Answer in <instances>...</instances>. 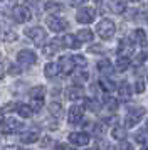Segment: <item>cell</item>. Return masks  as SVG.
<instances>
[{
  "instance_id": "1",
  "label": "cell",
  "mask_w": 148,
  "mask_h": 150,
  "mask_svg": "<svg viewBox=\"0 0 148 150\" xmlns=\"http://www.w3.org/2000/svg\"><path fill=\"white\" fill-rule=\"evenodd\" d=\"M96 32L99 35L101 39H111L116 32V25H114L113 21H109V19H103V21L98 24V27H96Z\"/></svg>"
},
{
  "instance_id": "2",
  "label": "cell",
  "mask_w": 148,
  "mask_h": 150,
  "mask_svg": "<svg viewBox=\"0 0 148 150\" xmlns=\"http://www.w3.org/2000/svg\"><path fill=\"white\" fill-rule=\"evenodd\" d=\"M145 113H147V110L141 108V106L140 108H130L126 118H125V125H126V128L135 127V125L141 120V116H145Z\"/></svg>"
},
{
  "instance_id": "3",
  "label": "cell",
  "mask_w": 148,
  "mask_h": 150,
  "mask_svg": "<svg viewBox=\"0 0 148 150\" xmlns=\"http://www.w3.org/2000/svg\"><path fill=\"white\" fill-rule=\"evenodd\" d=\"M25 35L27 37H30L32 39V42L35 44V46H42L44 44V41H46V30L42 27H30V29H25Z\"/></svg>"
},
{
  "instance_id": "4",
  "label": "cell",
  "mask_w": 148,
  "mask_h": 150,
  "mask_svg": "<svg viewBox=\"0 0 148 150\" xmlns=\"http://www.w3.org/2000/svg\"><path fill=\"white\" fill-rule=\"evenodd\" d=\"M12 17H13V21L15 22L24 24V22L30 21L32 14H30L29 7H25V5H15V7L12 8Z\"/></svg>"
},
{
  "instance_id": "5",
  "label": "cell",
  "mask_w": 148,
  "mask_h": 150,
  "mask_svg": "<svg viewBox=\"0 0 148 150\" xmlns=\"http://www.w3.org/2000/svg\"><path fill=\"white\" fill-rule=\"evenodd\" d=\"M47 25L52 32H62V30H66L69 27L67 21L62 19V17H47Z\"/></svg>"
},
{
  "instance_id": "6",
  "label": "cell",
  "mask_w": 148,
  "mask_h": 150,
  "mask_svg": "<svg viewBox=\"0 0 148 150\" xmlns=\"http://www.w3.org/2000/svg\"><path fill=\"white\" fill-rule=\"evenodd\" d=\"M17 61L22 64V66H32V64H35V61H37V56L34 54L32 51H29V49H22L19 54H17Z\"/></svg>"
},
{
  "instance_id": "7",
  "label": "cell",
  "mask_w": 148,
  "mask_h": 150,
  "mask_svg": "<svg viewBox=\"0 0 148 150\" xmlns=\"http://www.w3.org/2000/svg\"><path fill=\"white\" fill-rule=\"evenodd\" d=\"M94 17H96V10L91 8V7L79 8V12H78V15H76L78 22H81V24H91V22L94 21Z\"/></svg>"
},
{
  "instance_id": "8",
  "label": "cell",
  "mask_w": 148,
  "mask_h": 150,
  "mask_svg": "<svg viewBox=\"0 0 148 150\" xmlns=\"http://www.w3.org/2000/svg\"><path fill=\"white\" fill-rule=\"evenodd\" d=\"M82 115H84V108H82V106H78V105H74V106L69 108L67 120H69V123H73V125H78V123L82 120Z\"/></svg>"
},
{
  "instance_id": "9",
  "label": "cell",
  "mask_w": 148,
  "mask_h": 150,
  "mask_svg": "<svg viewBox=\"0 0 148 150\" xmlns=\"http://www.w3.org/2000/svg\"><path fill=\"white\" fill-rule=\"evenodd\" d=\"M135 51V44L130 39H121L120 41V46H118V54L120 57H128L131 56Z\"/></svg>"
},
{
  "instance_id": "10",
  "label": "cell",
  "mask_w": 148,
  "mask_h": 150,
  "mask_svg": "<svg viewBox=\"0 0 148 150\" xmlns=\"http://www.w3.org/2000/svg\"><path fill=\"white\" fill-rule=\"evenodd\" d=\"M57 68H59V71L62 73V74H71L74 71V61L73 57H67V56H62L59 59V64H57Z\"/></svg>"
},
{
  "instance_id": "11",
  "label": "cell",
  "mask_w": 148,
  "mask_h": 150,
  "mask_svg": "<svg viewBox=\"0 0 148 150\" xmlns=\"http://www.w3.org/2000/svg\"><path fill=\"white\" fill-rule=\"evenodd\" d=\"M61 47H62V41L61 39H54V41L47 42L46 46L42 47V52H44V56H54Z\"/></svg>"
},
{
  "instance_id": "12",
  "label": "cell",
  "mask_w": 148,
  "mask_h": 150,
  "mask_svg": "<svg viewBox=\"0 0 148 150\" xmlns=\"http://www.w3.org/2000/svg\"><path fill=\"white\" fill-rule=\"evenodd\" d=\"M69 142L74 143V145H87L89 143V135L87 133H82V132H76V133H71L69 135Z\"/></svg>"
},
{
  "instance_id": "13",
  "label": "cell",
  "mask_w": 148,
  "mask_h": 150,
  "mask_svg": "<svg viewBox=\"0 0 148 150\" xmlns=\"http://www.w3.org/2000/svg\"><path fill=\"white\" fill-rule=\"evenodd\" d=\"M82 95H84V89L81 88L79 84H76V86H71V88H67V93L66 96L69 98V100H79V98H82Z\"/></svg>"
},
{
  "instance_id": "14",
  "label": "cell",
  "mask_w": 148,
  "mask_h": 150,
  "mask_svg": "<svg viewBox=\"0 0 148 150\" xmlns=\"http://www.w3.org/2000/svg\"><path fill=\"white\" fill-rule=\"evenodd\" d=\"M62 41V46H66V47H69V49H79L81 47V42L76 39V35H73V34H67V35H64V39H61Z\"/></svg>"
},
{
  "instance_id": "15",
  "label": "cell",
  "mask_w": 148,
  "mask_h": 150,
  "mask_svg": "<svg viewBox=\"0 0 148 150\" xmlns=\"http://www.w3.org/2000/svg\"><path fill=\"white\" fill-rule=\"evenodd\" d=\"M76 39L79 42H91L93 41V32L89 29H81L78 32V35H76Z\"/></svg>"
},
{
  "instance_id": "16",
  "label": "cell",
  "mask_w": 148,
  "mask_h": 150,
  "mask_svg": "<svg viewBox=\"0 0 148 150\" xmlns=\"http://www.w3.org/2000/svg\"><path fill=\"white\" fill-rule=\"evenodd\" d=\"M98 71H99L101 74H109V73L113 71V66H111L109 59H101V61L98 62Z\"/></svg>"
},
{
  "instance_id": "17",
  "label": "cell",
  "mask_w": 148,
  "mask_h": 150,
  "mask_svg": "<svg viewBox=\"0 0 148 150\" xmlns=\"http://www.w3.org/2000/svg\"><path fill=\"white\" fill-rule=\"evenodd\" d=\"M30 100H44L46 96V88L44 86H35V88L30 89Z\"/></svg>"
},
{
  "instance_id": "18",
  "label": "cell",
  "mask_w": 148,
  "mask_h": 150,
  "mask_svg": "<svg viewBox=\"0 0 148 150\" xmlns=\"http://www.w3.org/2000/svg\"><path fill=\"white\" fill-rule=\"evenodd\" d=\"M59 73V68H57V64H54V62H47L46 68H44V74L47 78H56Z\"/></svg>"
},
{
  "instance_id": "19",
  "label": "cell",
  "mask_w": 148,
  "mask_h": 150,
  "mask_svg": "<svg viewBox=\"0 0 148 150\" xmlns=\"http://www.w3.org/2000/svg\"><path fill=\"white\" fill-rule=\"evenodd\" d=\"M39 140V133L37 132H27L24 135L20 137V142L22 143H34Z\"/></svg>"
},
{
  "instance_id": "20",
  "label": "cell",
  "mask_w": 148,
  "mask_h": 150,
  "mask_svg": "<svg viewBox=\"0 0 148 150\" xmlns=\"http://www.w3.org/2000/svg\"><path fill=\"white\" fill-rule=\"evenodd\" d=\"M133 41L136 44H141V46H145L147 44V35H145V30H141V29H136L133 32ZM131 41V42H133Z\"/></svg>"
},
{
  "instance_id": "21",
  "label": "cell",
  "mask_w": 148,
  "mask_h": 150,
  "mask_svg": "<svg viewBox=\"0 0 148 150\" xmlns=\"http://www.w3.org/2000/svg\"><path fill=\"white\" fill-rule=\"evenodd\" d=\"M118 93H120V96L123 98V100H128L130 95H131V88H130V84H128L126 81H123L120 84V88H118Z\"/></svg>"
},
{
  "instance_id": "22",
  "label": "cell",
  "mask_w": 148,
  "mask_h": 150,
  "mask_svg": "<svg viewBox=\"0 0 148 150\" xmlns=\"http://www.w3.org/2000/svg\"><path fill=\"white\" fill-rule=\"evenodd\" d=\"M113 138L125 142V138H126V128H123V127H114L113 128Z\"/></svg>"
},
{
  "instance_id": "23",
  "label": "cell",
  "mask_w": 148,
  "mask_h": 150,
  "mask_svg": "<svg viewBox=\"0 0 148 150\" xmlns=\"http://www.w3.org/2000/svg\"><path fill=\"white\" fill-rule=\"evenodd\" d=\"M49 111H51V115H54L56 118H61L62 116V106H61L59 103H51L49 105Z\"/></svg>"
},
{
  "instance_id": "24",
  "label": "cell",
  "mask_w": 148,
  "mask_h": 150,
  "mask_svg": "<svg viewBox=\"0 0 148 150\" xmlns=\"http://www.w3.org/2000/svg\"><path fill=\"white\" fill-rule=\"evenodd\" d=\"M19 127H20L19 122H15V120H8V122L4 123V127H2V132H4V133H10L12 130L19 128Z\"/></svg>"
},
{
  "instance_id": "25",
  "label": "cell",
  "mask_w": 148,
  "mask_h": 150,
  "mask_svg": "<svg viewBox=\"0 0 148 150\" xmlns=\"http://www.w3.org/2000/svg\"><path fill=\"white\" fill-rule=\"evenodd\" d=\"M17 111L22 118H29L32 115V110L29 108V105H17Z\"/></svg>"
},
{
  "instance_id": "26",
  "label": "cell",
  "mask_w": 148,
  "mask_h": 150,
  "mask_svg": "<svg viewBox=\"0 0 148 150\" xmlns=\"http://www.w3.org/2000/svg\"><path fill=\"white\" fill-rule=\"evenodd\" d=\"M104 105H106V108L109 111H116L118 110V101L114 98H111V96H104Z\"/></svg>"
},
{
  "instance_id": "27",
  "label": "cell",
  "mask_w": 148,
  "mask_h": 150,
  "mask_svg": "<svg viewBox=\"0 0 148 150\" xmlns=\"http://www.w3.org/2000/svg\"><path fill=\"white\" fill-rule=\"evenodd\" d=\"M109 7L113 8L116 14H123V12L126 10V4H125V2H111Z\"/></svg>"
},
{
  "instance_id": "28",
  "label": "cell",
  "mask_w": 148,
  "mask_h": 150,
  "mask_svg": "<svg viewBox=\"0 0 148 150\" xmlns=\"http://www.w3.org/2000/svg\"><path fill=\"white\" fill-rule=\"evenodd\" d=\"M84 106H86L89 111H93V113H98V111H99V103L94 101V100H86V101H84Z\"/></svg>"
},
{
  "instance_id": "29",
  "label": "cell",
  "mask_w": 148,
  "mask_h": 150,
  "mask_svg": "<svg viewBox=\"0 0 148 150\" xmlns=\"http://www.w3.org/2000/svg\"><path fill=\"white\" fill-rule=\"evenodd\" d=\"M99 86L103 88V91H108V93H111V91L114 89V83L104 78V79H101V81H99Z\"/></svg>"
},
{
  "instance_id": "30",
  "label": "cell",
  "mask_w": 148,
  "mask_h": 150,
  "mask_svg": "<svg viewBox=\"0 0 148 150\" xmlns=\"http://www.w3.org/2000/svg\"><path fill=\"white\" fill-rule=\"evenodd\" d=\"M128 66H130L128 57H118V61H116V69L118 71H125V69H128Z\"/></svg>"
},
{
  "instance_id": "31",
  "label": "cell",
  "mask_w": 148,
  "mask_h": 150,
  "mask_svg": "<svg viewBox=\"0 0 148 150\" xmlns=\"http://www.w3.org/2000/svg\"><path fill=\"white\" fill-rule=\"evenodd\" d=\"M42 106H44V100H30V105H29L32 111H39Z\"/></svg>"
},
{
  "instance_id": "32",
  "label": "cell",
  "mask_w": 148,
  "mask_h": 150,
  "mask_svg": "<svg viewBox=\"0 0 148 150\" xmlns=\"http://www.w3.org/2000/svg\"><path fill=\"white\" fill-rule=\"evenodd\" d=\"M136 142L148 145V133L147 132H138V133H136Z\"/></svg>"
},
{
  "instance_id": "33",
  "label": "cell",
  "mask_w": 148,
  "mask_h": 150,
  "mask_svg": "<svg viewBox=\"0 0 148 150\" xmlns=\"http://www.w3.org/2000/svg\"><path fill=\"white\" fill-rule=\"evenodd\" d=\"M46 10H49V12H52V10H62V5L61 4H52V2H47L46 4Z\"/></svg>"
},
{
  "instance_id": "34",
  "label": "cell",
  "mask_w": 148,
  "mask_h": 150,
  "mask_svg": "<svg viewBox=\"0 0 148 150\" xmlns=\"http://www.w3.org/2000/svg\"><path fill=\"white\" fill-rule=\"evenodd\" d=\"M135 91L136 93H143L145 91V83L141 81V79H138V81L135 83Z\"/></svg>"
},
{
  "instance_id": "35",
  "label": "cell",
  "mask_w": 148,
  "mask_h": 150,
  "mask_svg": "<svg viewBox=\"0 0 148 150\" xmlns=\"http://www.w3.org/2000/svg\"><path fill=\"white\" fill-rule=\"evenodd\" d=\"M73 61L74 62H78V64H79V66H82V68H84V66H86V59H84V57H82V56H74L73 57Z\"/></svg>"
},
{
  "instance_id": "36",
  "label": "cell",
  "mask_w": 148,
  "mask_h": 150,
  "mask_svg": "<svg viewBox=\"0 0 148 150\" xmlns=\"http://www.w3.org/2000/svg\"><path fill=\"white\" fill-rule=\"evenodd\" d=\"M118 150H133V145L130 142H121L120 147H118Z\"/></svg>"
},
{
  "instance_id": "37",
  "label": "cell",
  "mask_w": 148,
  "mask_h": 150,
  "mask_svg": "<svg viewBox=\"0 0 148 150\" xmlns=\"http://www.w3.org/2000/svg\"><path fill=\"white\" fill-rule=\"evenodd\" d=\"M87 79V73L86 71H82V73H78L76 74V81H86Z\"/></svg>"
},
{
  "instance_id": "38",
  "label": "cell",
  "mask_w": 148,
  "mask_h": 150,
  "mask_svg": "<svg viewBox=\"0 0 148 150\" xmlns=\"http://www.w3.org/2000/svg\"><path fill=\"white\" fill-rule=\"evenodd\" d=\"M5 41H17V34H15V32H7Z\"/></svg>"
},
{
  "instance_id": "39",
  "label": "cell",
  "mask_w": 148,
  "mask_h": 150,
  "mask_svg": "<svg viewBox=\"0 0 148 150\" xmlns=\"http://www.w3.org/2000/svg\"><path fill=\"white\" fill-rule=\"evenodd\" d=\"M15 106H17V105H13V103H8V105H5V106L2 108V111H12ZM15 110H17V108H15Z\"/></svg>"
},
{
  "instance_id": "40",
  "label": "cell",
  "mask_w": 148,
  "mask_h": 150,
  "mask_svg": "<svg viewBox=\"0 0 148 150\" xmlns=\"http://www.w3.org/2000/svg\"><path fill=\"white\" fill-rule=\"evenodd\" d=\"M10 74H20V69L17 66H10Z\"/></svg>"
},
{
  "instance_id": "41",
  "label": "cell",
  "mask_w": 148,
  "mask_h": 150,
  "mask_svg": "<svg viewBox=\"0 0 148 150\" xmlns=\"http://www.w3.org/2000/svg\"><path fill=\"white\" fill-rule=\"evenodd\" d=\"M4 76H5V68H4V64L0 62V79H4Z\"/></svg>"
},
{
  "instance_id": "42",
  "label": "cell",
  "mask_w": 148,
  "mask_h": 150,
  "mask_svg": "<svg viewBox=\"0 0 148 150\" xmlns=\"http://www.w3.org/2000/svg\"><path fill=\"white\" fill-rule=\"evenodd\" d=\"M145 57H147V54H141V56H138V57H136V62H143V61H145Z\"/></svg>"
},
{
  "instance_id": "43",
  "label": "cell",
  "mask_w": 148,
  "mask_h": 150,
  "mask_svg": "<svg viewBox=\"0 0 148 150\" xmlns=\"http://www.w3.org/2000/svg\"><path fill=\"white\" fill-rule=\"evenodd\" d=\"M89 51H91V52H98V51H103V47H99V46H94V47H91Z\"/></svg>"
},
{
  "instance_id": "44",
  "label": "cell",
  "mask_w": 148,
  "mask_h": 150,
  "mask_svg": "<svg viewBox=\"0 0 148 150\" xmlns=\"http://www.w3.org/2000/svg\"><path fill=\"white\" fill-rule=\"evenodd\" d=\"M54 150H64V145H62V143H57V145L54 147Z\"/></svg>"
},
{
  "instance_id": "45",
  "label": "cell",
  "mask_w": 148,
  "mask_h": 150,
  "mask_svg": "<svg viewBox=\"0 0 148 150\" xmlns=\"http://www.w3.org/2000/svg\"><path fill=\"white\" fill-rule=\"evenodd\" d=\"M2 150H17V147H12V145H7V147H4Z\"/></svg>"
},
{
  "instance_id": "46",
  "label": "cell",
  "mask_w": 148,
  "mask_h": 150,
  "mask_svg": "<svg viewBox=\"0 0 148 150\" xmlns=\"http://www.w3.org/2000/svg\"><path fill=\"white\" fill-rule=\"evenodd\" d=\"M4 123H5V122H4V116L0 115V130H2V127H4Z\"/></svg>"
},
{
  "instance_id": "47",
  "label": "cell",
  "mask_w": 148,
  "mask_h": 150,
  "mask_svg": "<svg viewBox=\"0 0 148 150\" xmlns=\"http://www.w3.org/2000/svg\"><path fill=\"white\" fill-rule=\"evenodd\" d=\"M141 150H148V145H147V147H143V149H141Z\"/></svg>"
},
{
  "instance_id": "48",
  "label": "cell",
  "mask_w": 148,
  "mask_h": 150,
  "mask_svg": "<svg viewBox=\"0 0 148 150\" xmlns=\"http://www.w3.org/2000/svg\"><path fill=\"white\" fill-rule=\"evenodd\" d=\"M87 150H98V149H87Z\"/></svg>"
},
{
  "instance_id": "49",
  "label": "cell",
  "mask_w": 148,
  "mask_h": 150,
  "mask_svg": "<svg viewBox=\"0 0 148 150\" xmlns=\"http://www.w3.org/2000/svg\"><path fill=\"white\" fill-rule=\"evenodd\" d=\"M147 132H148V122H147Z\"/></svg>"
},
{
  "instance_id": "50",
  "label": "cell",
  "mask_w": 148,
  "mask_h": 150,
  "mask_svg": "<svg viewBox=\"0 0 148 150\" xmlns=\"http://www.w3.org/2000/svg\"><path fill=\"white\" fill-rule=\"evenodd\" d=\"M24 150H25V149H24Z\"/></svg>"
}]
</instances>
